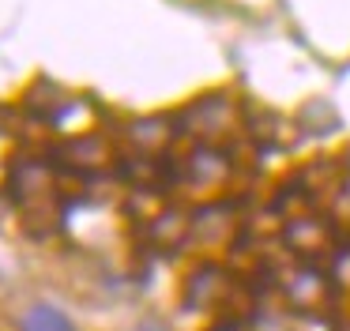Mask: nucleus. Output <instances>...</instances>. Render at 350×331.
<instances>
[{"label": "nucleus", "mask_w": 350, "mask_h": 331, "mask_svg": "<svg viewBox=\"0 0 350 331\" xmlns=\"http://www.w3.org/2000/svg\"><path fill=\"white\" fill-rule=\"evenodd\" d=\"M19 331H76L72 320L53 305H31L19 320Z\"/></svg>", "instance_id": "1"}, {"label": "nucleus", "mask_w": 350, "mask_h": 331, "mask_svg": "<svg viewBox=\"0 0 350 331\" xmlns=\"http://www.w3.org/2000/svg\"><path fill=\"white\" fill-rule=\"evenodd\" d=\"M136 331H166V328H162V323L159 320H144V323H139V328Z\"/></svg>", "instance_id": "2"}]
</instances>
